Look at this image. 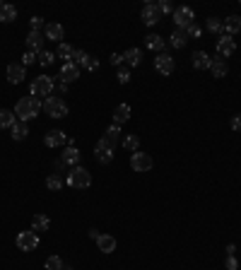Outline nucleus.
<instances>
[{"instance_id":"1","label":"nucleus","mask_w":241,"mask_h":270,"mask_svg":"<svg viewBox=\"0 0 241 270\" xmlns=\"http://www.w3.org/2000/svg\"><path fill=\"white\" fill-rule=\"evenodd\" d=\"M44 109V104H41V99H36V97H22L17 104H15V116H17V121H31L39 116V111Z\"/></svg>"},{"instance_id":"2","label":"nucleus","mask_w":241,"mask_h":270,"mask_svg":"<svg viewBox=\"0 0 241 270\" xmlns=\"http://www.w3.org/2000/svg\"><path fill=\"white\" fill-rule=\"evenodd\" d=\"M56 87V82H53V77H48V75H39V77H34V82H31V97H36V99H41V97H51V92Z\"/></svg>"},{"instance_id":"3","label":"nucleus","mask_w":241,"mask_h":270,"mask_svg":"<svg viewBox=\"0 0 241 270\" xmlns=\"http://www.w3.org/2000/svg\"><path fill=\"white\" fill-rule=\"evenodd\" d=\"M68 186H70V188H90L92 174L85 167H72L70 174H68Z\"/></svg>"},{"instance_id":"4","label":"nucleus","mask_w":241,"mask_h":270,"mask_svg":"<svg viewBox=\"0 0 241 270\" xmlns=\"http://www.w3.org/2000/svg\"><path fill=\"white\" fill-rule=\"evenodd\" d=\"M44 111H46L51 119H65V116H68V104H65L60 97H46V99H44Z\"/></svg>"},{"instance_id":"5","label":"nucleus","mask_w":241,"mask_h":270,"mask_svg":"<svg viewBox=\"0 0 241 270\" xmlns=\"http://www.w3.org/2000/svg\"><path fill=\"white\" fill-rule=\"evenodd\" d=\"M94 157H96V162L99 164H111L114 162V157H116V147L114 145H109L104 138L96 143V147H94Z\"/></svg>"},{"instance_id":"6","label":"nucleus","mask_w":241,"mask_h":270,"mask_svg":"<svg viewBox=\"0 0 241 270\" xmlns=\"http://www.w3.org/2000/svg\"><path fill=\"white\" fill-rule=\"evenodd\" d=\"M130 167H133V172H138V174H143V172H150L152 167H154V162H152L150 154H145V152H133L130 154Z\"/></svg>"},{"instance_id":"7","label":"nucleus","mask_w":241,"mask_h":270,"mask_svg":"<svg viewBox=\"0 0 241 270\" xmlns=\"http://www.w3.org/2000/svg\"><path fill=\"white\" fill-rule=\"evenodd\" d=\"M171 17H174L176 29H186L188 25H193V22H195V15H193V10H191V7H176Z\"/></svg>"},{"instance_id":"8","label":"nucleus","mask_w":241,"mask_h":270,"mask_svg":"<svg viewBox=\"0 0 241 270\" xmlns=\"http://www.w3.org/2000/svg\"><path fill=\"white\" fill-rule=\"evenodd\" d=\"M15 241H17V248L27 253V251H34L39 246V234L36 232H20Z\"/></svg>"},{"instance_id":"9","label":"nucleus","mask_w":241,"mask_h":270,"mask_svg":"<svg viewBox=\"0 0 241 270\" xmlns=\"http://www.w3.org/2000/svg\"><path fill=\"white\" fill-rule=\"evenodd\" d=\"M234 51H237V41H234V36H227V34L217 36V53H219L222 58H229Z\"/></svg>"},{"instance_id":"10","label":"nucleus","mask_w":241,"mask_h":270,"mask_svg":"<svg viewBox=\"0 0 241 270\" xmlns=\"http://www.w3.org/2000/svg\"><path fill=\"white\" fill-rule=\"evenodd\" d=\"M60 82H65V85H70V82H75V80H77V77H80V68H77V65H75V63H70V60H68V63H63V65H60Z\"/></svg>"},{"instance_id":"11","label":"nucleus","mask_w":241,"mask_h":270,"mask_svg":"<svg viewBox=\"0 0 241 270\" xmlns=\"http://www.w3.org/2000/svg\"><path fill=\"white\" fill-rule=\"evenodd\" d=\"M154 68H157L159 75H171V73H174V58H171L169 53H157Z\"/></svg>"},{"instance_id":"12","label":"nucleus","mask_w":241,"mask_h":270,"mask_svg":"<svg viewBox=\"0 0 241 270\" xmlns=\"http://www.w3.org/2000/svg\"><path fill=\"white\" fill-rule=\"evenodd\" d=\"M24 77H27V68H24L22 63H10V65H7V80H10L12 85L24 82Z\"/></svg>"},{"instance_id":"13","label":"nucleus","mask_w":241,"mask_h":270,"mask_svg":"<svg viewBox=\"0 0 241 270\" xmlns=\"http://www.w3.org/2000/svg\"><path fill=\"white\" fill-rule=\"evenodd\" d=\"M159 20H162L159 7H157L154 2H145V5H143V22H145L147 27H152V25H157Z\"/></svg>"},{"instance_id":"14","label":"nucleus","mask_w":241,"mask_h":270,"mask_svg":"<svg viewBox=\"0 0 241 270\" xmlns=\"http://www.w3.org/2000/svg\"><path fill=\"white\" fill-rule=\"evenodd\" d=\"M44 34H46L48 41H58V44H63L65 29H63V25H58V22H48V25L44 27Z\"/></svg>"},{"instance_id":"15","label":"nucleus","mask_w":241,"mask_h":270,"mask_svg":"<svg viewBox=\"0 0 241 270\" xmlns=\"http://www.w3.org/2000/svg\"><path fill=\"white\" fill-rule=\"evenodd\" d=\"M68 140V135L58 130V128H53V130H48L46 133V138H44V143H46V147H60L63 143Z\"/></svg>"},{"instance_id":"16","label":"nucleus","mask_w":241,"mask_h":270,"mask_svg":"<svg viewBox=\"0 0 241 270\" xmlns=\"http://www.w3.org/2000/svg\"><path fill=\"white\" fill-rule=\"evenodd\" d=\"M80 150L75 147V145H68L65 150H63V157H60V164H70V167H77L80 164Z\"/></svg>"},{"instance_id":"17","label":"nucleus","mask_w":241,"mask_h":270,"mask_svg":"<svg viewBox=\"0 0 241 270\" xmlns=\"http://www.w3.org/2000/svg\"><path fill=\"white\" fill-rule=\"evenodd\" d=\"M96 246H99L101 253H114V251H116V237H111V234H101V237L96 239Z\"/></svg>"},{"instance_id":"18","label":"nucleus","mask_w":241,"mask_h":270,"mask_svg":"<svg viewBox=\"0 0 241 270\" xmlns=\"http://www.w3.org/2000/svg\"><path fill=\"white\" fill-rule=\"evenodd\" d=\"M210 65H212V58L205 51H195L193 53V68L195 70H210Z\"/></svg>"},{"instance_id":"19","label":"nucleus","mask_w":241,"mask_h":270,"mask_svg":"<svg viewBox=\"0 0 241 270\" xmlns=\"http://www.w3.org/2000/svg\"><path fill=\"white\" fill-rule=\"evenodd\" d=\"M224 31H227V36H237L241 31V17H237V15H229L224 22Z\"/></svg>"},{"instance_id":"20","label":"nucleus","mask_w":241,"mask_h":270,"mask_svg":"<svg viewBox=\"0 0 241 270\" xmlns=\"http://www.w3.org/2000/svg\"><path fill=\"white\" fill-rule=\"evenodd\" d=\"M27 46L31 51H44V31H34L31 29L27 34Z\"/></svg>"},{"instance_id":"21","label":"nucleus","mask_w":241,"mask_h":270,"mask_svg":"<svg viewBox=\"0 0 241 270\" xmlns=\"http://www.w3.org/2000/svg\"><path fill=\"white\" fill-rule=\"evenodd\" d=\"M210 73L219 80V77H227V73H229V65H227V60L224 58H212V65H210Z\"/></svg>"},{"instance_id":"22","label":"nucleus","mask_w":241,"mask_h":270,"mask_svg":"<svg viewBox=\"0 0 241 270\" xmlns=\"http://www.w3.org/2000/svg\"><path fill=\"white\" fill-rule=\"evenodd\" d=\"M10 133H12V140L22 143V140L29 135V128H27V123H24V121H15V125L10 128Z\"/></svg>"},{"instance_id":"23","label":"nucleus","mask_w":241,"mask_h":270,"mask_svg":"<svg viewBox=\"0 0 241 270\" xmlns=\"http://www.w3.org/2000/svg\"><path fill=\"white\" fill-rule=\"evenodd\" d=\"M48 227H51V220L46 217V215H34L31 217V232H48Z\"/></svg>"},{"instance_id":"24","label":"nucleus","mask_w":241,"mask_h":270,"mask_svg":"<svg viewBox=\"0 0 241 270\" xmlns=\"http://www.w3.org/2000/svg\"><path fill=\"white\" fill-rule=\"evenodd\" d=\"M17 20V7L10 2H0V22H15Z\"/></svg>"},{"instance_id":"25","label":"nucleus","mask_w":241,"mask_h":270,"mask_svg":"<svg viewBox=\"0 0 241 270\" xmlns=\"http://www.w3.org/2000/svg\"><path fill=\"white\" fill-rule=\"evenodd\" d=\"M123 60H125L130 68H138V65H140V60H143V51L133 46V49H128V51L123 53Z\"/></svg>"},{"instance_id":"26","label":"nucleus","mask_w":241,"mask_h":270,"mask_svg":"<svg viewBox=\"0 0 241 270\" xmlns=\"http://www.w3.org/2000/svg\"><path fill=\"white\" fill-rule=\"evenodd\" d=\"M90 53L87 51H80V49H72V56H70V63H75L77 68H87V63H90Z\"/></svg>"},{"instance_id":"27","label":"nucleus","mask_w":241,"mask_h":270,"mask_svg":"<svg viewBox=\"0 0 241 270\" xmlns=\"http://www.w3.org/2000/svg\"><path fill=\"white\" fill-rule=\"evenodd\" d=\"M128 119H130V106H128V104H119V106L114 109V123L120 125V123H125Z\"/></svg>"},{"instance_id":"28","label":"nucleus","mask_w":241,"mask_h":270,"mask_svg":"<svg viewBox=\"0 0 241 270\" xmlns=\"http://www.w3.org/2000/svg\"><path fill=\"white\" fill-rule=\"evenodd\" d=\"M145 44H147V49L154 51V53H164V46H167V44H164V39H162V36H157V34H150Z\"/></svg>"},{"instance_id":"29","label":"nucleus","mask_w":241,"mask_h":270,"mask_svg":"<svg viewBox=\"0 0 241 270\" xmlns=\"http://www.w3.org/2000/svg\"><path fill=\"white\" fill-rule=\"evenodd\" d=\"M104 140H106L109 145H114V147H116V145L120 143V125H116V123H114L111 128H106V133H104Z\"/></svg>"},{"instance_id":"30","label":"nucleus","mask_w":241,"mask_h":270,"mask_svg":"<svg viewBox=\"0 0 241 270\" xmlns=\"http://www.w3.org/2000/svg\"><path fill=\"white\" fill-rule=\"evenodd\" d=\"M15 111H7V109H0V130H5V128H12L15 125Z\"/></svg>"},{"instance_id":"31","label":"nucleus","mask_w":241,"mask_h":270,"mask_svg":"<svg viewBox=\"0 0 241 270\" xmlns=\"http://www.w3.org/2000/svg\"><path fill=\"white\" fill-rule=\"evenodd\" d=\"M186 41H188V36H186V31H183V29H176L171 36H169V44H171L174 49H183V46H186Z\"/></svg>"},{"instance_id":"32","label":"nucleus","mask_w":241,"mask_h":270,"mask_svg":"<svg viewBox=\"0 0 241 270\" xmlns=\"http://www.w3.org/2000/svg\"><path fill=\"white\" fill-rule=\"evenodd\" d=\"M123 147H125L128 152H138V147H140L138 135H125V138H123Z\"/></svg>"},{"instance_id":"33","label":"nucleus","mask_w":241,"mask_h":270,"mask_svg":"<svg viewBox=\"0 0 241 270\" xmlns=\"http://www.w3.org/2000/svg\"><path fill=\"white\" fill-rule=\"evenodd\" d=\"M56 56H60V58H63V63H68V60H70V56H72V46H70V44H65V41H63V44H58Z\"/></svg>"},{"instance_id":"34","label":"nucleus","mask_w":241,"mask_h":270,"mask_svg":"<svg viewBox=\"0 0 241 270\" xmlns=\"http://www.w3.org/2000/svg\"><path fill=\"white\" fill-rule=\"evenodd\" d=\"M46 188H48V191H60V188H63V179H60L58 174H51V176L46 179Z\"/></svg>"},{"instance_id":"35","label":"nucleus","mask_w":241,"mask_h":270,"mask_svg":"<svg viewBox=\"0 0 241 270\" xmlns=\"http://www.w3.org/2000/svg\"><path fill=\"white\" fill-rule=\"evenodd\" d=\"M205 29L212 31V34H219V31L224 29V25H222V22H219L217 17H210V20L205 22Z\"/></svg>"},{"instance_id":"36","label":"nucleus","mask_w":241,"mask_h":270,"mask_svg":"<svg viewBox=\"0 0 241 270\" xmlns=\"http://www.w3.org/2000/svg\"><path fill=\"white\" fill-rule=\"evenodd\" d=\"M183 31H186V36H188V39H200V34H203V29H200V25H198V22L188 25Z\"/></svg>"},{"instance_id":"37","label":"nucleus","mask_w":241,"mask_h":270,"mask_svg":"<svg viewBox=\"0 0 241 270\" xmlns=\"http://www.w3.org/2000/svg\"><path fill=\"white\" fill-rule=\"evenodd\" d=\"M46 270H63L60 256H48V258H46Z\"/></svg>"},{"instance_id":"38","label":"nucleus","mask_w":241,"mask_h":270,"mask_svg":"<svg viewBox=\"0 0 241 270\" xmlns=\"http://www.w3.org/2000/svg\"><path fill=\"white\" fill-rule=\"evenodd\" d=\"M36 60L41 63V65H51L53 60H56V53H51V51H39V56Z\"/></svg>"},{"instance_id":"39","label":"nucleus","mask_w":241,"mask_h":270,"mask_svg":"<svg viewBox=\"0 0 241 270\" xmlns=\"http://www.w3.org/2000/svg\"><path fill=\"white\" fill-rule=\"evenodd\" d=\"M154 5L159 7L162 15H174V5H171L169 0H159V2H154Z\"/></svg>"},{"instance_id":"40","label":"nucleus","mask_w":241,"mask_h":270,"mask_svg":"<svg viewBox=\"0 0 241 270\" xmlns=\"http://www.w3.org/2000/svg\"><path fill=\"white\" fill-rule=\"evenodd\" d=\"M116 77H119V82H120V85H128L133 75H130V70H128V68H120V70H119V75H116Z\"/></svg>"},{"instance_id":"41","label":"nucleus","mask_w":241,"mask_h":270,"mask_svg":"<svg viewBox=\"0 0 241 270\" xmlns=\"http://www.w3.org/2000/svg\"><path fill=\"white\" fill-rule=\"evenodd\" d=\"M224 268H227V270H239V261H237V256H227Z\"/></svg>"},{"instance_id":"42","label":"nucleus","mask_w":241,"mask_h":270,"mask_svg":"<svg viewBox=\"0 0 241 270\" xmlns=\"http://www.w3.org/2000/svg\"><path fill=\"white\" fill-rule=\"evenodd\" d=\"M31 63H36V53H34V51H27V53L22 56V65L27 68V65H31Z\"/></svg>"},{"instance_id":"43","label":"nucleus","mask_w":241,"mask_h":270,"mask_svg":"<svg viewBox=\"0 0 241 270\" xmlns=\"http://www.w3.org/2000/svg\"><path fill=\"white\" fill-rule=\"evenodd\" d=\"M29 22H31V29L34 31H41V27H44V20H41V17H31Z\"/></svg>"},{"instance_id":"44","label":"nucleus","mask_w":241,"mask_h":270,"mask_svg":"<svg viewBox=\"0 0 241 270\" xmlns=\"http://www.w3.org/2000/svg\"><path fill=\"white\" fill-rule=\"evenodd\" d=\"M232 128H234V130H241V114L232 116Z\"/></svg>"},{"instance_id":"45","label":"nucleus","mask_w":241,"mask_h":270,"mask_svg":"<svg viewBox=\"0 0 241 270\" xmlns=\"http://www.w3.org/2000/svg\"><path fill=\"white\" fill-rule=\"evenodd\" d=\"M111 65H120V63H123V56H120V53H111Z\"/></svg>"},{"instance_id":"46","label":"nucleus","mask_w":241,"mask_h":270,"mask_svg":"<svg viewBox=\"0 0 241 270\" xmlns=\"http://www.w3.org/2000/svg\"><path fill=\"white\" fill-rule=\"evenodd\" d=\"M96 68H99V60L90 58V63H87V70H96Z\"/></svg>"},{"instance_id":"47","label":"nucleus","mask_w":241,"mask_h":270,"mask_svg":"<svg viewBox=\"0 0 241 270\" xmlns=\"http://www.w3.org/2000/svg\"><path fill=\"white\" fill-rule=\"evenodd\" d=\"M234 253H237V246L229 244V246H227V256H234Z\"/></svg>"},{"instance_id":"48","label":"nucleus","mask_w":241,"mask_h":270,"mask_svg":"<svg viewBox=\"0 0 241 270\" xmlns=\"http://www.w3.org/2000/svg\"><path fill=\"white\" fill-rule=\"evenodd\" d=\"M90 237H92V239H94V241H96V239H99V237H101V234H99V229H90Z\"/></svg>"}]
</instances>
